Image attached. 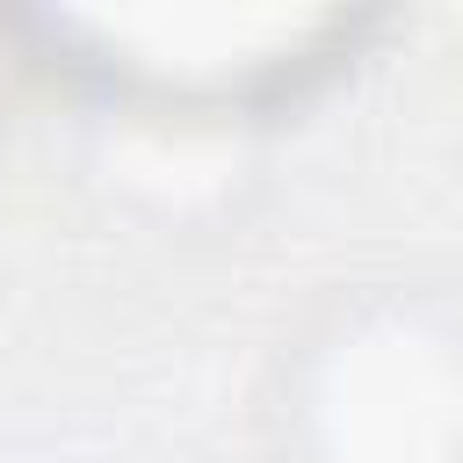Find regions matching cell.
Wrapping results in <instances>:
<instances>
[{"instance_id": "obj_1", "label": "cell", "mask_w": 463, "mask_h": 463, "mask_svg": "<svg viewBox=\"0 0 463 463\" xmlns=\"http://www.w3.org/2000/svg\"><path fill=\"white\" fill-rule=\"evenodd\" d=\"M297 463H463V311L362 289L289 362Z\"/></svg>"}, {"instance_id": "obj_2", "label": "cell", "mask_w": 463, "mask_h": 463, "mask_svg": "<svg viewBox=\"0 0 463 463\" xmlns=\"http://www.w3.org/2000/svg\"><path fill=\"white\" fill-rule=\"evenodd\" d=\"M80 72L123 87L145 109H239L260 87L318 65L340 36V14L304 7H65L36 14Z\"/></svg>"}]
</instances>
